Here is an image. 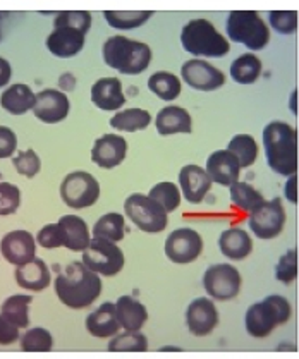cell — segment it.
I'll return each instance as SVG.
<instances>
[{"label":"cell","mask_w":299,"mask_h":359,"mask_svg":"<svg viewBox=\"0 0 299 359\" xmlns=\"http://www.w3.org/2000/svg\"><path fill=\"white\" fill-rule=\"evenodd\" d=\"M57 297L71 309H84L95 303L102 294L100 275L91 272L83 262H72L53 280Z\"/></svg>","instance_id":"1"},{"label":"cell","mask_w":299,"mask_h":359,"mask_svg":"<svg viewBox=\"0 0 299 359\" xmlns=\"http://www.w3.org/2000/svg\"><path fill=\"white\" fill-rule=\"evenodd\" d=\"M267 163L275 174L291 177L298 174V131L282 121L268 122L263 129Z\"/></svg>","instance_id":"2"},{"label":"cell","mask_w":299,"mask_h":359,"mask_svg":"<svg viewBox=\"0 0 299 359\" xmlns=\"http://www.w3.org/2000/svg\"><path fill=\"white\" fill-rule=\"evenodd\" d=\"M103 60L121 74L136 76L145 72L152 62V48L143 41L129 40L117 34L103 43Z\"/></svg>","instance_id":"3"},{"label":"cell","mask_w":299,"mask_h":359,"mask_svg":"<svg viewBox=\"0 0 299 359\" xmlns=\"http://www.w3.org/2000/svg\"><path fill=\"white\" fill-rule=\"evenodd\" d=\"M182 48L191 55L220 59L231 52L227 38L218 33L208 19H191L181 33Z\"/></svg>","instance_id":"4"},{"label":"cell","mask_w":299,"mask_h":359,"mask_svg":"<svg viewBox=\"0 0 299 359\" xmlns=\"http://www.w3.org/2000/svg\"><path fill=\"white\" fill-rule=\"evenodd\" d=\"M291 315H293V308L289 301L279 294H270L263 301L248 308L244 325L251 337L263 339L268 337L279 325L289 322Z\"/></svg>","instance_id":"5"},{"label":"cell","mask_w":299,"mask_h":359,"mask_svg":"<svg viewBox=\"0 0 299 359\" xmlns=\"http://www.w3.org/2000/svg\"><path fill=\"white\" fill-rule=\"evenodd\" d=\"M227 36L251 52L263 50L270 41V29L256 11H232L225 25Z\"/></svg>","instance_id":"6"},{"label":"cell","mask_w":299,"mask_h":359,"mask_svg":"<svg viewBox=\"0 0 299 359\" xmlns=\"http://www.w3.org/2000/svg\"><path fill=\"white\" fill-rule=\"evenodd\" d=\"M124 212L128 219L147 234H159L168 225V213L148 194L134 193L128 196L124 201Z\"/></svg>","instance_id":"7"},{"label":"cell","mask_w":299,"mask_h":359,"mask_svg":"<svg viewBox=\"0 0 299 359\" xmlns=\"http://www.w3.org/2000/svg\"><path fill=\"white\" fill-rule=\"evenodd\" d=\"M81 262L91 272L103 275V277H114L124 269L126 258L117 243L91 238L88 248L83 251Z\"/></svg>","instance_id":"8"},{"label":"cell","mask_w":299,"mask_h":359,"mask_svg":"<svg viewBox=\"0 0 299 359\" xmlns=\"http://www.w3.org/2000/svg\"><path fill=\"white\" fill-rule=\"evenodd\" d=\"M60 198L72 210L88 208L98 201L100 184L90 172H71L60 184Z\"/></svg>","instance_id":"9"},{"label":"cell","mask_w":299,"mask_h":359,"mask_svg":"<svg viewBox=\"0 0 299 359\" xmlns=\"http://www.w3.org/2000/svg\"><path fill=\"white\" fill-rule=\"evenodd\" d=\"M243 278L239 270L229 263H217L206 269L203 275V287L210 299L213 301H231L239 296Z\"/></svg>","instance_id":"10"},{"label":"cell","mask_w":299,"mask_h":359,"mask_svg":"<svg viewBox=\"0 0 299 359\" xmlns=\"http://www.w3.org/2000/svg\"><path fill=\"white\" fill-rule=\"evenodd\" d=\"M284 225H286V210H284L281 198L263 201L258 208L253 210L249 217V229L256 238L263 241L281 236Z\"/></svg>","instance_id":"11"},{"label":"cell","mask_w":299,"mask_h":359,"mask_svg":"<svg viewBox=\"0 0 299 359\" xmlns=\"http://www.w3.org/2000/svg\"><path fill=\"white\" fill-rule=\"evenodd\" d=\"M203 251V239L194 229H175L166 239V257L172 263L187 265L197 262Z\"/></svg>","instance_id":"12"},{"label":"cell","mask_w":299,"mask_h":359,"mask_svg":"<svg viewBox=\"0 0 299 359\" xmlns=\"http://www.w3.org/2000/svg\"><path fill=\"white\" fill-rule=\"evenodd\" d=\"M181 78L186 85L198 91H215L225 85V74L201 59H191L181 67Z\"/></svg>","instance_id":"13"},{"label":"cell","mask_w":299,"mask_h":359,"mask_svg":"<svg viewBox=\"0 0 299 359\" xmlns=\"http://www.w3.org/2000/svg\"><path fill=\"white\" fill-rule=\"evenodd\" d=\"M69 110H71V102L64 91L48 88V90L36 93L33 114L38 121L45 122V124H57V122L66 119Z\"/></svg>","instance_id":"14"},{"label":"cell","mask_w":299,"mask_h":359,"mask_svg":"<svg viewBox=\"0 0 299 359\" xmlns=\"http://www.w3.org/2000/svg\"><path fill=\"white\" fill-rule=\"evenodd\" d=\"M0 253L11 265H26L36 258V241L28 231H11L0 241Z\"/></svg>","instance_id":"15"},{"label":"cell","mask_w":299,"mask_h":359,"mask_svg":"<svg viewBox=\"0 0 299 359\" xmlns=\"http://www.w3.org/2000/svg\"><path fill=\"white\" fill-rule=\"evenodd\" d=\"M186 325L197 337H206L218 325V311L213 299L197 297L186 309Z\"/></svg>","instance_id":"16"},{"label":"cell","mask_w":299,"mask_h":359,"mask_svg":"<svg viewBox=\"0 0 299 359\" xmlns=\"http://www.w3.org/2000/svg\"><path fill=\"white\" fill-rule=\"evenodd\" d=\"M128 155V141L119 135H103L91 148V160L100 169H114L121 165Z\"/></svg>","instance_id":"17"},{"label":"cell","mask_w":299,"mask_h":359,"mask_svg":"<svg viewBox=\"0 0 299 359\" xmlns=\"http://www.w3.org/2000/svg\"><path fill=\"white\" fill-rule=\"evenodd\" d=\"M212 179L208 177L206 170L199 165H184L179 172V186H181L182 196L187 203L199 205L205 200L206 194L212 189Z\"/></svg>","instance_id":"18"},{"label":"cell","mask_w":299,"mask_h":359,"mask_svg":"<svg viewBox=\"0 0 299 359\" xmlns=\"http://www.w3.org/2000/svg\"><path fill=\"white\" fill-rule=\"evenodd\" d=\"M86 33L69 26H57L47 38V48L59 59H71L83 50Z\"/></svg>","instance_id":"19"},{"label":"cell","mask_w":299,"mask_h":359,"mask_svg":"<svg viewBox=\"0 0 299 359\" xmlns=\"http://www.w3.org/2000/svg\"><path fill=\"white\" fill-rule=\"evenodd\" d=\"M206 174L212 182L220 186H232L239 181L241 167L237 158L229 150H217L206 158Z\"/></svg>","instance_id":"20"},{"label":"cell","mask_w":299,"mask_h":359,"mask_svg":"<svg viewBox=\"0 0 299 359\" xmlns=\"http://www.w3.org/2000/svg\"><path fill=\"white\" fill-rule=\"evenodd\" d=\"M155 128L160 136L190 135L193 131V119L182 107L168 105L157 114Z\"/></svg>","instance_id":"21"},{"label":"cell","mask_w":299,"mask_h":359,"mask_svg":"<svg viewBox=\"0 0 299 359\" xmlns=\"http://www.w3.org/2000/svg\"><path fill=\"white\" fill-rule=\"evenodd\" d=\"M14 278H16L19 287L26 289L32 292H40L47 289L52 282V273L47 263L41 258H33L26 265L16 266L14 272Z\"/></svg>","instance_id":"22"},{"label":"cell","mask_w":299,"mask_h":359,"mask_svg":"<svg viewBox=\"0 0 299 359\" xmlns=\"http://www.w3.org/2000/svg\"><path fill=\"white\" fill-rule=\"evenodd\" d=\"M91 102L105 112H114L126 105L122 83L117 78H102L91 86Z\"/></svg>","instance_id":"23"},{"label":"cell","mask_w":299,"mask_h":359,"mask_svg":"<svg viewBox=\"0 0 299 359\" xmlns=\"http://www.w3.org/2000/svg\"><path fill=\"white\" fill-rule=\"evenodd\" d=\"M57 224L62 232V248H67L69 251H74V253H83L91 241L88 224L78 215H64Z\"/></svg>","instance_id":"24"},{"label":"cell","mask_w":299,"mask_h":359,"mask_svg":"<svg viewBox=\"0 0 299 359\" xmlns=\"http://www.w3.org/2000/svg\"><path fill=\"white\" fill-rule=\"evenodd\" d=\"M119 325L126 332H140L148 320V311L143 303L133 296H121L116 303Z\"/></svg>","instance_id":"25"},{"label":"cell","mask_w":299,"mask_h":359,"mask_svg":"<svg viewBox=\"0 0 299 359\" xmlns=\"http://www.w3.org/2000/svg\"><path fill=\"white\" fill-rule=\"evenodd\" d=\"M119 328H121V325H119L116 304L114 303H103L98 309L90 313L86 318V330L93 337H114V335L119 334Z\"/></svg>","instance_id":"26"},{"label":"cell","mask_w":299,"mask_h":359,"mask_svg":"<svg viewBox=\"0 0 299 359\" xmlns=\"http://www.w3.org/2000/svg\"><path fill=\"white\" fill-rule=\"evenodd\" d=\"M218 248L225 258L241 262L253 253V241L244 229L231 227L220 234Z\"/></svg>","instance_id":"27"},{"label":"cell","mask_w":299,"mask_h":359,"mask_svg":"<svg viewBox=\"0 0 299 359\" xmlns=\"http://www.w3.org/2000/svg\"><path fill=\"white\" fill-rule=\"evenodd\" d=\"M34 98H36V95L33 93L32 88L18 83V85L9 86L4 91L2 97H0V105L11 116H25L26 112L33 110Z\"/></svg>","instance_id":"28"},{"label":"cell","mask_w":299,"mask_h":359,"mask_svg":"<svg viewBox=\"0 0 299 359\" xmlns=\"http://www.w3.org/2000/svg\"><path fill=\"white\" fill-rule=\"evenodd\" d=\"M32 303L33 297L29 294H13L4 301L0 315L21 330L29 325V304Z\"/></svg>","instance_id":"29"},{"label":"cell","mask_w":299,"mask_h":359,"mask_svg":"<svg viewBox=\"0 0 299 359\" xmlns=\"http://www.w3.org/2000/svg\"><path fill=\"white\" fill-rule=\"evenodd\" d=\"M150 124H152V114L145 109H138V107L119 110L116 116L110 119V128L122 133L143 131Z\"/></svg>","instance_id":"30"},{"label":"cell","mask_w":299,"mask_h":359,"mask_svg":"<svg viewBox=\"0 0 299 359\" xmlns=\"http://www.w3.org/2000/svg\"><path fill=\"white\" fill-rule=\"evenodd\" d=\"M148 88L164 102H174L181 95L182 83L175 74L167 71L153 72L148 79Z\"/></svg>","instance_id":"31"},{"label":"cell","mask_w":299,"mask_h":359,"mask_svg":"<svg viewBox=\"0 0 299 359\" xmlns=\"http://www.w3.org/2000/svg\"><path fill=\"white\" fill-rule=\"evenodd\" d=\"M262 60L255 53H243L231 64V78L239 85H253L262 74Z\"/></svg>","instance_id":"32"},{"label":"cell","mask_w":299,"mask_h":359,"mask_svg":"<svg viewBox=\"0 0 299 359\" xmlns=\"http://www.w3.org/2000/svg\"><path fill=\"white\" fill-rule=\"evenodd\" d=\"M126 236V220L124 215L121 213H105L100 217L97 224L93 225V238L112 241V243H119L124 239Z\"/></svg>","instance_id":"33"},{"label":"cell","mask_w":299,"mask_h":359,"mask_svg":"<svg viewBox=\"0 0 299 359\" xmlns=\"http://www.w3.org/2000/svg\"><path fill=\"white\" fill-rule=\"evenodd\" d=\"M227 150L236 156L241 169H248L258 158V144L251 135L234 136L227 144Z\"/></svg>","instance_id":"34"},{"label":"cell","mask_w":299,"mask_h":359,"mask_svg":"<svg viewBox=\"0 0 299 359\" xmlns=\"http://www.w3.org/2000/svg\"><path fill=\"white\" fill-rule=\"evenodd\" d=\"M152 16L153 11H105L103 13V18L109 22V26L116 29L140 28Z\"/></svg>","instance_id":"35"},{"label":"cell","mask_w":299,"mask_h":359,"mask_svg":"<svg viewBox=\"0 0 299 359\" xmlns=\"http://www.w3.org/2000/svg\"><path fill=\"white\" fill-rule=\"evenodd\" d=\"M229 188H231L229 189L231 191V201L237 206V208L244 210V212L251 213L253 210H256L263 201H265L262 193H260L258 189L253 188L251 184H248V182L237 181L234 182L232 186H229Z\"/></svg>","instance_id":"36"},{"label":"cell","mask_w":299,"mask_h":359,"mask_svg":"<svg viewBox=\"0 0 299 359\" xmlns=\"http://www.w3.org/2000/svg\"><path fill=\"white\" fill-rule=\"evenodd\" d=\"M148 196L152 198L155 203L162 206L167 213L175 212L182 200L181 189H179L174 182H159V184H155L150 189Z\"/></svg>","instance_id":"37"},{"label":"cell","mask_w":299,"mask_h":359,"mask_svg":"<svg viewBox=\"0 0 299 359\" xmlns=\"http://www.w3.org/2000/svg\"><path fill=\"white\" fill-rule=\"evenodd\" d=\"M148 349V341L141 332H124L114 335L109 342L110 353H145Z\"/></svg>","instance_id":"38"},{"label":"cell","mask_w":299,"mask_h":359,"mask_svg":"<svg viewBox=\"0 0 299 359\" xmlns=\"http://www.w3.org/2000/svg\"><path fill=\"white\" fill-rule=\"evenodd\" d=\"M19 339H21V349L25 353H48L53 346L52 334L44 327H34Z\"/></svg>","instance_id":"39"},{"label":"cell","mask_w":299,"mask_h":359,"mask_svg":"<svg viewBox=\"0 0 299 359\" xmlns=\"http://www.w3.org/2000/svg\"><path fill=\"white\" fill-rule=\"evenodd\" d=\"M13 165L18 170V174L33 179L41 169V160L36 155V151L29 148V150L18 151V155L13 156Z\"/></svg>","instance_id":"40"},{"label":"cell","mask_w":299,"mask_h":359,"mask_svg":"<svg viewBox=\"0 0 299 359\" xmlns=\"http://www.w3.org/2000/svg\"><path fill=\"white\" fill-rule=\"evenodd\" d=\"M53 26H69L79 32L88 33L91 28V14L88 11H62L55 16Z\"/></svg>","instance_id":"41"},{"label":"cell","mask_w":299,"mask_h":359,"mask_svg":"<svg viewBox=\"0 0 299 359\" xmlns=\"http://www.w3.org/2000/svg\"><path fill=\"white\" fill-rule=\"evenodd\" d=\"M21 206V189L11 182H0V217L13 215Z\"/></svg>","instance_id":"42"},{"label":"cell","mask_w":299,"mask_h":359,"mask_svg":"<svg viewBox=\"0 0 299 359\" xmlns=\"http://www.w3.org/2000/svg\"><path fill=\"white\" fill-rule=\"evenodd\" d=\"M275 277L282 284L289 285L298 278V250H289L284 253L275 266Z\"/></svg>","instance_id":"43"},{"label":"cell","mask_w":299,"mask_h":359,"mask_svg":"<svg viewBox=\"0 0 299 359\" xmlns=\"http://www.w3.org/2000/svg\"><path fill=\"white\" fill-rule=\"evenodd\" d=\"M272 28L281 34H293L298 29V13L296 11H272L268 14Z\"/></svg>","instance_id":"44"},{"label":"cell","mask_w":299,"mask_h":359,"mask_svg":"<svg viewBox=\"0 0 299 359\" xmlns=\"http://www.w3.org/2000/svg\"><path fill=\"white\" fill-rule=\"evenodd\" d=\"M36 244H40L45 250H55V248H62V232H60L59 224H48L40 229L38 236L34 238Z\"/></svg>","instance_id":"45"},{"label":"cell","mask_w":299,"mask_h":359,"mask_svg":"<svg viewBox=\"0 0 299 359\" xmlns=\"http://www.w3.org/2000/svg\"><path fill=\"white\" fill-rule=\"evenodd\" d=\"M18 150V136L7 126H0V158H11Z\"/></svg>","instance_id":"46"},{"label":"cell","mask_w":299,"mask_h":359,"mask_svg":"<svg viewBox=\"0 0 299 359\" xmlns=\"http://www.w3.org/2000/svg\"><path fill=\"white\" fill-rule=\"evenodd\" d=\"M19 337H21L19 328L0 315V346H11L18 342Z\"/></svg>","instance_id":"47"},{"label":"cell","mask_w":299,"mask_h":359,"mask_svg":"<svg viewBox=\"0 0 299 359\" xmlns=\"http://www.w3.org/2000/svg\"><path fill=\"white\" fill-rule=\"evenodd\" d=\"M286 198L293 205L298 203V175H291L286 182Z\"/></svg>","instance_id":"48"},{"label":"cell","mask_w":299,"mask_h":359,"mask_svg":"<svg viewBox=\"0 0 299 359\" xmlns=\"http://www.w3.org/2000/svg\"><path fill=\"white\" fill-rule=\"evenodd\" d=\"M11 76H13V67H11L9 60L0 57V88H4L11 81Z\"/></svg>","instance_id":"49"},{"label":"cell","mask_w":299,"mask_h":359,"mask_svg":"<svg viewBox=\"0 0 299 359\" xmlns=\"http://www.w3.org/2000/svg\"><path fill=\"white\" fill-rule=\"evenodd\" d=\"M2 18H4V14H2V13H0V19H2Z\"/></svg>","instance_id":"50"}]
</instances>
